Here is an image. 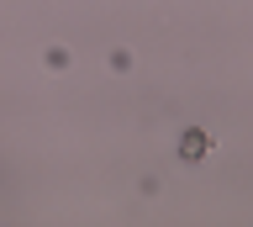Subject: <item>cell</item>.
Instances as JSON below:
<instances>
[{
  "label": "cell",
  "mask_w": 253,
  "mask_h": 227,
  "mask_svg": "<svg viewBox=\"0 0 253 227\" xmlns=\"http://www.w3.org/2000/svg\"><path fill=\"white\" fill-rule=\"evenodd\" d=\"M206 148H211V143H206V132H195V127H190L185 137H179V159H185V164H195V159H206Z\"/></svg>",
  "instance_id": "obj_1"
}]
</instances>
